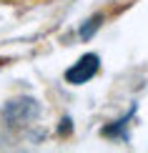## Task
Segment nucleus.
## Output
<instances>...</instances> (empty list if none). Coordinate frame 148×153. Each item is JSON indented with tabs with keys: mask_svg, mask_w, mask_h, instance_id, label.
Here are the masks:
<instances>
[{
	"mask_svg": "<svg viewBox=\"0 0 148 153\" xmlns=\"http://www.w3.org/2000/svg\"><path fill=\"white\" fill-rule=\"evenodd\" d=\"M98 68H100V58L95 53H88V55H83L75 65H70L65 71V80L73 83V85H83V83H88L91 78H95Z\"/></svg>",
	"mask_w": 148,
	"mask_h": 153,
	"instance_id": "1",
	"label": "nucleus"
},
{
	"mask_svg": "<svg viewBox=\"0 0 148 153\" xmlns=\"http://www.w3.org/2000/svg\"><path fill=\"white\" fill-rule=\"evenodd\" d=\"M38 103L33 98H18V100H10L5 105V120L10 126H20V123H28L30 118L38 116Z\"/></svg>",
	"mask_w": 148,
	"mask_h": 153,
	"instance_id": "2",
	"label": "nucleus"
},
{
	"mask_svg": "<svg viewBox=\"0 0 148 153\" xmlns=\"http://www.w3.org/2000/svg\"><path fill=\"white\" fill-rule=\"evenodd\" d=\"M98 25H100V15L91 18V20H88V25H83V28H80V38H83V40H88V38L98 30Z\"/></svg>",
	"mask_w": 148,
	"mask_h": 153,
	"instance_id": "3",
	"label": "nucleus"
}]
</instances>
